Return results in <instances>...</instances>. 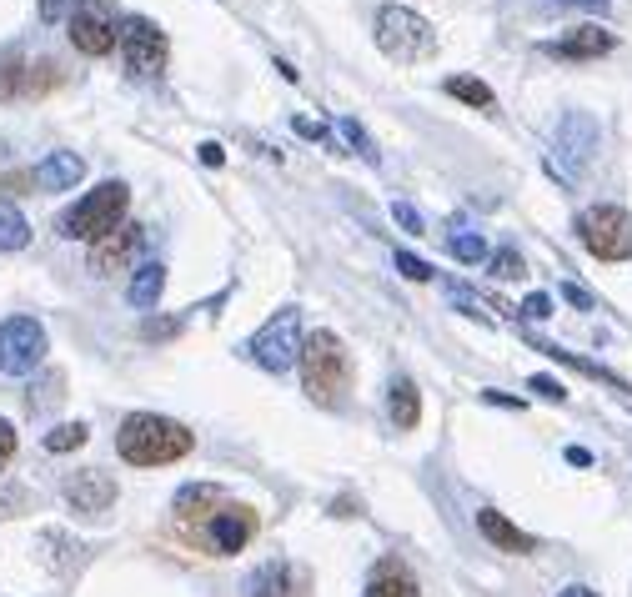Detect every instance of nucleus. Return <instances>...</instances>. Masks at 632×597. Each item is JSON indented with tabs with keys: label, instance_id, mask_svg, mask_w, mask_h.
Wrapping results in <instances>:
<instances>
[{
	"label": "nucleus",
	"instance_id": "obj_13",
	"mask_svg": "<svg viewBox=\"0 0 632 597\" xmlns=\"http://www.w3.org/2000/svg\"><path fill=\"white\" fill-rule=\"evenodd\" d=\"M66 502H71L76 512H86V517H101V512L116 502V482H111V472H101V467H81V472H71V477H66Z\"/></svg>",
	"mask_w": 632,
	"mask_h": 597
},
{
	"label": "nucleus",
	"instance_id": "obj_22",
	"mask_svg": "<svg viewBox=\"0 0 632 597\" xmlns=\"http://www.w3.org/2000/svg\"><path fill=\"white\" fill-rule=\"evenodd\" d=\"M161 291H166V266H161V261H146V266L131 276V307L151 312V307L161 302Z\"/></svg>",
	"mask_w": 632,
	"mask_h": 597
},
{
	"label": "nucleus",
	"instance_id": "obj_4",
	"mask_svg": "<svg viewBox=\"0 0 632 597\" xmlns=\"http://www.w3.org/2000/svg\"><path fill=\"white\" fill-rule=\"evenodd\" d=\"M126 201H131L126 181H101L96 191H86L61 216V236H71V241H101V236H111L121 226V216H126Z\"/></svg>",
	"mask_w": 632,
	"mask_h": 597
},
{
	"label": "nucleus",
	"instance_id": "obj_2",
	"mask_svg": "<svg viewBox=\"0 0 632 597\" xmlns=\"http://www.w3.org/2000/svg\"><path fill=\"white\" fill-rule=\"evenodd\" d=\"M352 382V352L342 347L337 332H311L301 342V387L311 402H322V407H337L342 392Z\"/></svg>",
	"mask_w": 632,
	"mask_h": 597
},
{
	"label": "nucleus",
	"instance_id": "obj_1",
	"mask_svg": "<svg viewBox=\"0 0 632 597\" xmlns=\"http://www.w3.org/2000/svg\"><path fill=\"white\" fill-rule=\"evenodd\" d=\"M191 447H196V432L186 422L156 417V412H131L116 432V452L131 467H166V462H181Z\"/></svg>",
	"mask_w": 632,
	"mask_h": 597
},
{
	"label": "nucleus",
	"instance_id": "obj_28",
	"mask_svg": "<svg viewBox=\"0 0 632 597\" xmlns=\"http://www.w3.org/2000/svg\"><path fill=\"white\" fill-rule=\"evenodd\" d=\"M492 276H502V281H517V276H527V261H522L512 246H502V251L492 256Z\"/></svg>",
	"mask_w": 632,
	"mask_h": 597
},
{
	"label": "nucleus",
	"instance_id": "obj_20",
	"mask_svg": "<svg viewBox=\"0 0 632 597\" xmlns=\"http://www.w3.org/2000/svg\"><path fill=\"white\" fill-rule=\"evenodd\" d=\"M221 497H226V492H221V487H211V482L181 487V497H176V522H181V527L191 532V527H196V522H201V517H206V512H211V507L221 502Z\"/></svg>",
	"mask_w": 632,
	"mask_h": 597
},
{
	"label": "nucleus",
	"instance_id": "obj_36",
	"mask_svg": "<svg viewBox=\"0 0 632 597\" xmlns=\"http://www.w3.org/2000/svg\"><path fill=\"white\" fill-rule=\"evenodd\" d=\"M562 296H567V302H572V307H582V312H592V296H587L582 286H562Z\"/></svg>",
	"mask_w": 632,
	"mask_h": 597
},
{
	"label": "nucleus",
	"instance_id": "obj_18",
	"mask_svg": "<svg viewBox=\"0 0 632 597\" xmlns=\"http://www.w3.org/2000/svg\"><path fill=\"white\" fill-rule=\"evenodd\" d=\"M547 51H552V56H567V61H587V56H607V51H612V31H602V26H577V31L557 36V41H552Z\"/></svg>",
	"mask_w": 632,
	"mask_h": 597
},
{
	"label": "nucleus",
	"instance_id": "obj_6",
	"mask_svg": "<svg viewBox=\"0 0 632 597\" xmlns=\"http://www.w3.org/2000/svg\"><path fill=\"white\" fill-rule=\"evenodd\" d=\"M256 512L246 507V502H231V497H221L196 527H191V537L211 552V557H236L251 537H256Z\"/></svg>",
	"mask_w": 632,
	"mask_h": 597
},
{
	"label": "nucleus",
	"instance_id": "obj_26",
	"mask_svg": "<svg viewBox=\"0 0 632 597\" xmlns=\"http://www.w3.org/2000/svg\"><path fill=\"white\" fill-rule=\"evenodd\" d=\"M86 437H91L86 422H61L46 432V452H76V447H86Z\"/></svg>",
	"mask_w": 632,
	"mask_h": 597
},
{
	"label": "nucleus",
	"instance_id": "obj_32",
	"mask_svg": "<svg viewBox=\"0 0 632 597\" xmlns=\"http://www.w3.org/2000/svg\"><path fill=\"white\" fill-rule=\"evenodd\" d=\"M11 457H16V427H11L6 417H0V472L11 467Z\"/></svg>",
	"mask_w": 632,
	"mask_h": 597
},
{
	"label": "nucleus",
	"instance_id": "obj_23",
	"mask_svg": "<svg viewBox=\"0 0 632 597\" xmlns=\"http://www.w3.org/2000/svg\"><path fill=\"white\" fill-rule=\"evenodd\" d=\"M447 96H457V101H467V106H477V111H492V106H497L492 86L477 81V76H447Z\"/></svg>",
	"mask_w": 632,
	"mask_h": 597
},
{
	"label": "nucleus",
	"instance_id": "obj_40",
	"mask_svg": "<svg viewBox=\"0 0 632 597\" xmlns=\"http://www.w3.org/2000/svg\"><path fill=\"white\" fill-rule=\"evenodd\" d=\"M567 462H572V467H587L592 452H587V447H567Z\"/></svg>",
	"mask_w": 632,
	"mask_h": 597
},
{
	"label": "nucleus",
	"instance_id": "obj_9",
	"mask_svg": "<svg viewBox=\"0 0 632 597\" xmlns=\"http://www.w3.org/2000/svg\"><path fill=\"white\" fill-rule=\"evenodd\" d=\"M51 342H46V327L36 317H11L0 322V372L6 377H26L46 362Z\"/></svg>",
	"mask_w": 632,
	"mask_h": 597
},
{
	"label": "nucleus",
	"instance_id": "obj_21",
	"mask_svg": "<svg viewBox=\"0 0 632 597\" xmlns=\"http://www.w3.org/2000/svg\"><path fill=\"white\" fill-rule=\"evenodd\" d=\"M362 597H422V587H417V577H412L402 562H382Z\"/></svg>",
	"mask_w": 632,
	"mask_h": 597
},
{
	"label": "nucleus",
	"instance_id": "obj_42",
	"mask_svg": "<svg viewBox=\"0 0 632 597\" xmlns=\"http://www.w3.org/2000/svg\"><path fill=\"white\" fill-rule=\"evenodd\" d=\"M567 6H607V0H567Z\"/></svg>",
	"mask_w": 632,
	"mask_h": 597
},
{
	"label": "nucleus",
	"instance_id": "obj_41",
	"mask_svg": "<svg viewBox=\"0 0 632 597\" xmlns=\"http://www.w3.org/2000/svg\"><path fill=\"white\" fill-rule=\"evenodd\" d=\"M557 597H597V592H592V587H582V582H572V587H562Z\"/></svg>",
	"mask_w": 632,
	"mask_h": 597
},
{
	"label": "nucleus",
	"instance_id": "obj_33",
	"mask_svg": "<svg viewBox=\"0 0 632 597\" xmlns=\"http://www.w3.org/2000/svg\"><path fill=\"white\" fill-rule=\"evenodd\" d=\"M522 317H532V322H542V317H552V296H527V302H522Z\"/></svg>",
	"mask_w": 632,
	"mask_h": 597
},
{
	"label": "nucleus",
	"instance_id": "obj_39",
	"mask_svg": "<svg viewBox=\"0 0 632 597\" xmlns=\"http://www.w3.org/2000/svg\"><path fill=\"white\" fill-rule=\"evenodd\" d=\"M181 322H146V337H176Z\"/></svg>",
	"mask_w": 632,
	"mask_h": 597
},
{
	"label": "nucleus",
	"instance_id": "obj_24",
	"mask_svg": "<svg viewBox=\"0 0 632 597\" xmlns=\"http://www.w3.org/2000/svg\"><path fill=\"white\" fill-rule=\"evenodd\" d=\"M31 241V226H26V216L11 206V201H0V251H21Z\"/></svg>",
	"mask_w": 632,
	"mask_h": 597
},
{
	"label": "nucleus",
	"instance_id": "obj_14",
	"mask_svg": "<svg viewBox=\"0 0 632 597\" xmlns=\"http://www.w3.org/2000/svg\"><path fill=\"white\" fill-rule=\"evenodd\" d=\"M136 246H141V226L121 221L111 236L91 241V271H96V276H111V271H121V266L131 261V251H136Z\"/></svg>",
	"mask_w": 632,
	"mask_h": 597
},
{
	"label": "nucleus",
	"instance_id": "obj_3",
	"mask_svg": "<svg viewBox=\"0 0 632 597\" xmlns=\"http://www.w3.org/2000/svg\"><path fill=\"white\" fill-rule=\"evenodd\" d=\"M377 46H382L387 61L417 66V61H427L437 51V31H432L427 16H417L407 6H382L377 11Z\"/></svg>",
	"mask_w": 632,
	"mask_h": 597
},
{
	"label": "nucleus",
	"instance_id": "obj_37",
	"mask_svg": "<svg viewBox=\"0 0 632 597\" xmlns=\"http://www.w3.org/2000/svg\"><path fill=\"white\" fill-rule=\"evenodd\" d=\"M16 507H26V492H0V517H11Z\"/></svg>",
	"mask_w": 632,
	"mask_h": 597
},
{
	"label": "nucleus",
	"instance_id": "obj_5",
	"mask_svg": "<svg viewBox=\"0 0 632 597\" xmlns=\"http://www.w3.org/2000/svg\"><path fill=\"white\" fill-rule=\"evenodd\" d=\"M261 372H271V377H281V372H291L296 362H301V317H296V307H281L271 322H261V332L241 347Z\"/></svg>",
	"mask_w": 632,
	"mask_h": 597
},
{
	"label": "nucleus",
	"instance_id": "obj_10",
	"mask_svg": "<svg viewBox=\"0 0 632 597\" xmlns=\"http://www.w3.org/2000/svg\"><path fill=\"white\" fill-rule=\"evenodd\" d=\"M116 36H121V21H116L111 0H81L71 11V46L81 56H111Z\"/></svg>",
	"mask_w": 632,
	"mask_h": 597
},
{
	"label": "nucleus",
	"instance_id": "obj_29",
	"mask_svg": "<svg viewBox=\"0 0 632 597\" xmlns=\"http://www.w3.org/2000/svg\"><path fill=\"white\" fill-rule=\"evenodd\" d=\"M392 221H397V226H407L412 236H427V221H422V211H417L412 201H397V206H392Z\"/></svg>",
	"mask_w": 632,
	"mask_h": 597
},
{
	"label": "nucleus",
	"instance_id": "obj_19",
	"mask_svg": "<svg viewBox=\"0 0 632 597\" xmlns=\"http://www.w3.org/2000/svg\"><path fill=\"white\" fill-rule=\"evenodd\" d=\"M387 412H392L397 432H412V427L422 422V392H417V382H412V377H397V382H392Z\"/></svg>",
	"mask_w": 632,
	"mask_h": 597
},
{
	"label": "nucleus",
	"instance_id": "obj_11",
	"mask_svg": "<svg viewBox=\"0 0 632 597\" xmlns=\"http://www.w3.org/2000/svg\"><path fill=\"white\" fill-rule=\"evenodd\" d=\"M246 592L251 597H306L311 592V572L296 567V562H286V557H271V562H261L246 577Z\"/></svg>",
	"mask_w": 632,
	"mask_h": 597
},
{
	"label": "nucleus",
	"instance_id": "obj_12",
	"mask_svg": "<svg viewBox=\"0 0 632 597\" xmlns=\"http://www.w3.org/2000/svg\"><path fill=\"white\" fill-rule=\"evenodd\" d=\"M61 76L51 61L41 66H26V56H0V101H16V96H41L51 91Z\"/></svg>",
	"mask_w": 632,
	"mask_h": 597
},
{
	"label": "nucleus",
	"instance_id": "obj_25",
	"mask_svg": "<svg viewBox=\"0 0 632 597\" xmlns=\"http://www.w3.org/2000/svg\"><path fill=\"white\" fill-rule=\"evenodd\" d=\"M447 246H452V256H457L462 266H482V261H487V241H482V231H452Z\"/></svg>",
	"mask_w": 632,
	"mask_h": 597
},
{
	"label": "nucleus",
	"instance_id": "obj_27",
	"mask_svg": "<svg viewBox=\"0 0 632 597\" xmlns=\"http://www.w3.org/2000/svg\"><path fill=\"white\" fill-rule=\"evenodd\" d=\"M342 136H347V141H352V146H357V151H362V156L372 161V166L382 161V151H377V141H372V136H367V131H362V126L352 121V116H342Z\"/></svg>",
	"mask_w": 632,
	"mask_h": 597
},
{
	"label": "nucleus",
	"instance_id": "obj_7",
	"mask_svg": "<svg viewBox=\"0 0 632 597\" xmlns=\"http://www.w3.org/2000/svg\"><path fill=\"white\" fill-rule=\"evenodd\" d=\"M577 236L597 261H627L632 256V216L622 206H592L577 216Z\"/></svg>",
	"mask_w": 632,
	"mask_h": 597
},
{
	"label": "nucleus",
	"instance_id": "obj_38",
	"mask_svg": "<svg viewBox=\"0 0 632 597\" xmlns=\"http://www.w3.org/2000/svg\"><path fill=\"white\" fill-rule=\"evenodd\" d=\"M201 161H206V166H221V161H226V151H221L216 141H201Z\"/></svg>",
	"mask_w": 632,
	"mask_h": 597
},
{
	"label": "nucleus",
	"instance_id": "obj_16",
	"mask_svg": "<svg viewBox=\"0 0 632 597\" xmlns=\"http://www.w3.org/2000/svg\"><path fill=\"white\" fill-rule=\"evenodd\" d=\"M477 532H482L492 547H502V552H517V557L537 547V537H532V532H522L517 522H507L497 507H482V512H477Z\"/></svg>",
	"mask_w": 632,
	"mask_h": 597
},
{
	"label": "nucleus",
	"instance_id": "obj_30",
	"mask_svg": "<svg viewBox=\"0 0 632 597\" xmlns=\"http://www.w3.org/2000/svg\"><path fill=\"white\" fill-rule=\"evenodd\" d=\"M397 271H402L407 281H432V266H427L422 256H412V251H397Z\"/></svg>",
	"mask_w": 632,
	"mask_h": 597
},
{
	"label": "nucleus",
	"instance_id": "obj_8",
	"mask_svg": "<svg viewBox=\"0 0 632 597\" xmlns=\"http://www.w3.org/2000/svg\"><path fill=\"white\" fill-rule=\"evenodd\" d=\"M116 46H121V56H126V71L136 76V81H151V76H161L166 71V36H161V26L156 21H146V16H126L121 21V36H116Z\"/></svg>",
	"mask_w": 632,
	"mask_h": 597
},
{
	"label": "nucleus",
	"instance_id": "obj_35",
	"mask_svg": "<svg viewBox=\"0 0 632 597\" xmlns=\"http://www.w3.org/2000/svg\"><path fill=\"white\" fill-rule=\"evenodd\" d=\"M452 302H457V307H462V312H467V317H477V322H487V312H482V302H472V296H467V291H462V286H457V291H452Z\"/></svg>",
	"mask_w": 632,
	"mask_h": 597
},
{
	"label": "nucleus",
	"instance_id": "obj_34",
	"mask_svg": "<svg viewBox=\"0 0 632 597\" xmlns=\"http://www.w3.org/2000/svg\"><path fill=\"white\" fill-rule=\"evenodd\" d=\"M532 392H537V397H547V402H567V387H562V382H552V377H532Z\"/></svg>",
	"mask_w": 632,
	"mask_h": 597
},
{
	"label": "nucleus",
	"instance_id": "obj_31",
	"mask_svg": "<svg viewBox=\"0 0 632 597\" xmlns=\"http://www.w3.org/2000/svg\"><path fill=\"white\" fill-rule=\"evenodd\" d=\"M76 6H81V0H41V21H46V26H56V21H66Z\"/></svg>",
	"mask_w": 632,
	"mask_h": 597
},
{
	"label": "nucleus",
	"instance_id": "obj_17",
	"mask_svg": "<svg viewBox=\"0 0 632 597\" xmlns=\"http://www.w3.org/2000/svg\"><path fill=\"white\" fill-rule=\"evenodd\" d=\"M81 176H86V161H81L76 151H51V156L31 171V181H36L41 191H71Z\"/></svg>",
	"mask_w": 632,
	"mask_h": 597
},
{
	"label": "nucleus",
	"instance_id": "obj_15",
	"mask_svg": "<svg viewBox=\"0 0 632 597\" xmlns=\"http://www.w3.org/2000/svg\"><path fill=\"white\" fill-rule=\"evenodd\" d=\"M597 151V121L592 116H582V111H567L562 121H557V156H567V161H587Z\"/></svg>",
	"mask_w": 632,
	"mask_h": 597
}]
</instances>
